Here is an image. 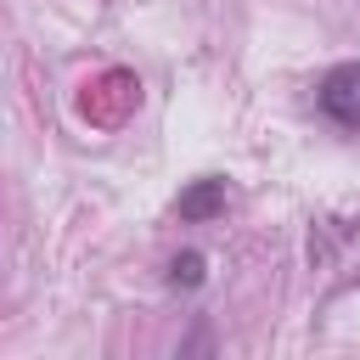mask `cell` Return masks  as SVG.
<instances>
[{"label": "cell", "mask_w": 360, "mask_h": 360, "mask_svg": "<svg viewBox=\"0 0 360 360\" xmlns=\"http://www.w3.org/2000/svg\"><path fill=\"white\" fill-rule=\"evenodd\" d=\"M202 276H208V270H202V253H180V259L169 264V287H186V292L202 287Z\"/></svg>", "instance_id": "3"}, {"label": "cell", "mask_w": 360, "mask_h": 360, "mask_svg": "<svg viewBox=\"0 0 360 360\" xmlns=\"http://www.w3.org/2000/svg\"><path fill=\"white\" fill-rule=\"evenodd\" d=\"M180 219L186 225H208V219H219L225 214V180H214V174H202V180H191L186 191H180Z\"/></svg>", "instance_id": "2"}, {"label": "cell", "mask_w": 360, "mask_h": 360, "mask_svg": "<svg viewBox=\"0 0 360 360\" xmlns=\"http://www.w3.org/2000/svg\"><path fill=\"white\" fill-rule=\"evenodd\" d=\"M315 107H321L338 129L360 135V62H338V68H326V79L315 84Z\"/></svg>", "instance_id": "1"}]
</instances>
